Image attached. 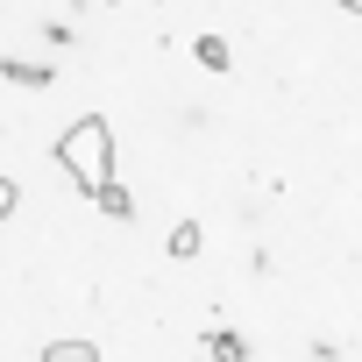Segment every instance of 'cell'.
Here are the masks:
<instances>
[{
    "label": "cell",
    "mask_w": 362,
    "mask_h": 362,
    "mask_svg": "<svg viewBox=\"0 0 362 362\" xmlns=\"http://www.w3.org/2000/svg\"><path fill=\"white\" fill-rule=\"evenodd\" d=\"M93 206H100L107 221H135V192H128V185H100V192H93Z\"/></svg>",
    "instance_id": "obj_5"
},
{
    "label": "cell",
    "mask_w": 362,
    "mask_h": 362,
    "mask_svg": "<svg viewBox=\"0 0 362 362\" xmlns=\"http://www.w3.org/2000/svg\"><path fill=\"white\" fill-rule=\"evenodd\" d=\"M192 57H199V64H206V71H214V78H221V71H228V64H235V57H228V43H221V36H214V29H206V36H199V43H192Z\"/></svg>",
    "instance_id": "obj_6"
},
{
    "label": "cell",
    "mask_w": 362,
    "mask_h": 362,
    "mask_svg": "<svg viewBox=\"0 0 362 362\" xmlns=\"http://www.w3.org/2000/svg\"><path fill=\"white\" fill-rule=\"evenodd\" d=\"M15 206H22V185H15V177H0V221H8Z\"/></svg>",
    "instance_id": "obj_8"
},
{
    "label": "cell",
    "mask_w": 362,
    "mask_h": 362,
    "mask_svg": "<svg viewBox=\"0 0 362 362\" xmlns=\"http://www.w3.org/2000/svg\"><path fill=\"white\" fill-rule=\"evenodd\" d=\"M107 8H121V0H107Z\"/></svg>",
    "instance_id": "obj_10"
},
{
    "label": "cell",
    "mask_w": 362,
    "mask_h": 362,
    "mask_svg": "<svg viewBox=\"0 0 362 362\" xmlns=\"http://www.w3.org/2000/svg\"><path fill=\"white\" fill-rule=\"evenodd\" d=\"M206 355H214V362H249V341H242L235 327H206Z\"/></svg>",
    "instance_id": "obj_4"
},
{
    "label": "cell",
    "mask_w": 362,
    "mask_h": 362,
    "mask_svg": "<svg viewBox=\"0 0 362 362\" xmlns=\"http://www.w3.org/2000/svg\"><path fill=\"white\" fill-rule=\"evenodd\" d=\"M334 8H348V15H362V0H334Z\"/></svg>",
    "instance_id": "obj_9"
},
{
    "label": "cell",
    "mask_w": 362,
    "mask_h": 362,
    "mask_svg": "<svg viewBox=\"0 0 362 362\" xmlns=\"http://www.w3.org/2000/svg\"><path fill=\"white\" fill-rule=\"evenodd\" d=\"M199 249H206V228H199V221H177V228H170V242H163V256H170V263H192Z\"/></svg>",
    "instance_id": "obj_3"
},
{
    "label": "cell",
    "mask_w": 362,
    "mask_h": 362,
    "mask_svg": "<svg viewBox=\"0 0 362 362\" xmlns=\"http://www.w3.org/2000/svg\"><path fill=\"white\" fill-rule=\"evenodd\" d=\"M57 163H64V177L93 199L100 185H114V128L100 121V114H86V121H71L64 135H57Z\"/></svg>",
    "instance_id": "obj_1"
},
{
    "label": "cell",
    "mask_w": 362,
    "mask_h": 362,
    "mask_svg": "<svg viewBox=\"0 0 362 362\" xmlns=\"http://www.w3.org/2000/svg\"><path fill=\"white\" fill-rule=\"evenodd\" d=\"M43 362H100L93 341H43Z\"/></svg>",
    "instance_id": "obj_7"
},
{
    "label": "cell",
    "mask_w": 362,
    "mask_h": 362,
    "mask_svg": "<svg viewBox=\"0 0 362 362\" xmlns=\"http://www.w3.org/2000/svg\"><path fill=\"white\" fill-rule=\"evenodd\" d=\"M0 78H8V86H29V93L57 86V71H50V64H29V57H0Z\"/></svg>",
    "instance_id": "obj_2"
}]
</instances>
